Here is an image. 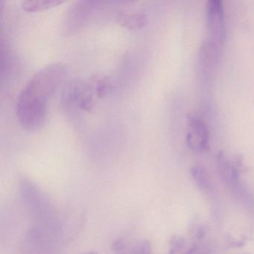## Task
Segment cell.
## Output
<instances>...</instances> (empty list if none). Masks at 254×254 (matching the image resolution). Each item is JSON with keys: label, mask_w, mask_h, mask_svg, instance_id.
I'll use <instances>...</instances> for the list:
<instances>
[{"label": "cell", "mask_w": 254, "mask_h": 254, "mask_svg": "<svg viewBox=\"0 0 254 254\" xmlns=\"http://www.w3.org/2000/svg\"><path fill=\"white\" fill-rule=\"evenodd\" d=\"M117 20L121 26L129 29H137L144 27L148 23V17L141 11H123L119 12Z\"/></svg>", "instance_id": "obj_9"}, {"label": "cell", "mask_w": 254, "mask_h": 254, "mask_svg": "<svg viewBox=\"0 0 254 254\" xmlns=\"http://www.w3.org/2000/svg\"><path fill=\"white\" fill-rule=\"evenodd\" d=\"M209 129L204 120L198 116H191L187 133L189 147L194 151H204L209 147Z\"/></svg>", "instance_id": "obj_7"}, {"label": "cell", "mask_w": 254, "mask_h": 254, "mask_svg": "<svg viewBox=\"0 0 254 254\" xmlns=\"http://www.w3.org/2000/svg\"><path fill=\"white\" fill-rule=\"evenodd\" d=\"M66 71L64 64H52L40 69L28 81L15 105L16 115L23 129L35 131L44 126L47 104L63 83Z\"/></svg>", "instance_id": "obj_1"}, {"label": "cell", "mask_w": 254, "mask_h": 254, "mask_svg": "<svg viewBox=\"0 0 254 254\" xmlns=\"http://www.w3.org/2000/svg\"><path fill=\"white\" fill-rule=\"evenodd\" d=\"M97 98L91 81L74 80L64 87L62 93V105L67 110H80L89 112L95 105Z\"/></svg>", "instance_id": "obj_3"}, {"label": "cell", "mask_w": 254, "mask_h": 254, "mask_svg": "<svg viewBox=\"0 0 254 254\" xmlns=\"http://www.w3.org/2000/svg\"><path fill=\"white\" fill-rule=\"evenodd\" d=\"M127 253L128 254H153L151 244L145 239L135 242L130 249L127 250Z\"/></svg>", "instance_id": "obj_13"}, {"label": "cell", "mask_w": 254, "mask_h": 254, "mask_svg": "<svg viewBox=\"0 0 254 254\" xmlns=\"http://www.w3.org/2000/svg\"><path fill=\"white\" fill-rule=\"evenodd\" d=\"M62 3L64 1L59 0H28L22 2V7L27 12H38L55 8Z\"/></svg>", "instance_id": "obj_11"}, {"label": "cell", "mask_w": 254, "mask_h": 254, "mask_svg": "<svg viewBox=\"0 0 254 254\" xmlns=\"http://www.w3.org/2000/svg\"><path fill=\"white\" fill-rule=\"evenodd\" d=\"M207 38L222 48L227 36L225 11L221 0H209L206 5Z\"/></svg>", "instance_id": "obj_4"}, {"label": "cell", "mask_w": 254, "mask_h": 254, "mask_svg": "<svg viewBox=\"0 0 254 254\" xmlns=\"http://www.w3.org/2000/svg\"><path fill=\"white\" fill-rule=\"evenodd\" d=\"M183 241L175 238L171 241L170 251L169 254H185L183 252Z\"/></svg>", "instance_id": "obj_15"}, {"label": "cell", "mask_w": 254, "mask_h": 254, "mask_svg": "<svg viewBox=\"0 0 254 254\" xmlns=\"http://www.w3.org/2000/svg\"><path fill=\"white\" fill-rule=\"evenodd\" d=\"M112 249L114 254H128L127 244L121 239H117L113 242Z\"/></svg>", "instance_id": "obj_14"}, {"label": "cell", "mask_w": 254, "mask_h": 254, "mask_svg": "<svg viewBox=\"0 0 254 254\" xmlns=\"http://www.w3.org/2000/svg\"><path fill=\"white\" fill-rule=\"evenodd\" d=\"M203 254H209V253H206H206H203Z\"/></svg>", "instance_id": "obj_17"}, {"label": "cell", "mask_w": 254, "mask_h": 254, "mask_svg": "<svg viewBox=\"0 0 254 254\" xmlns=\"http://www.w3.org/2000/svg\"><path fill=\"white\" fill-rule=\"evenodd\" d=\"M221 47L206 39L199 53V66L203 75L209 76L215 70L221 54Z\"/></svg>", "instance_id": "obj_8"}, {"label": "cell", "mask_w": 254, "mask_h": 254, "mask_svg": "<svg viewBox=\"0 0 254 254\" xmlns=\"http://www.w3.org/2000/svg\"><path fill=\"white\" fill-rule=\"evenodd\" d=\"M191 175L197 187L205 192H212L214 190L213 184L206 169L201 166H193Z\"/></svg>", "instance_id": "obj_10"}, {"label": "cell", "mask_w": 254, "mask_h": 254, "mask_svg": "<svg viewBox=\"0 0 254 254\" xmlns=\"http://www.w3.org/2000/svg\"><path fill=\"white\" fill-rule=\"evenodd\" d=\"M20 190L23 200L32 212L42 221H50L53 210L47 197L32 181L23 179L20 182Z\"/></svg>", "instance_id": "obj_5"}, {"label": "cell", "mask_w": 254, "mask_h": 254, "mask_svg": "<svg viewBox=\"0 0 254 254\" xmlns=\"http://www.w3.org/2000/svg\"><path fill=\"white\" fill-rule=\"evenodd\" d=\"M98 254V253L96 251H85V252L80 253V254Z\"/></svg>", "instance_id": "obj_16"}, {"label": "cell", "mask_w": 254, "mask_h": 254, "mask_svg": "<svg viewBox=\"0 0 254 254\" xmlns=\"http://www.w3.org/2000/svg\"><path fill=\"white\" fill-rule=\"evenodd\" d=\"M91 82L97 98L105 97L111 90V83L107 77H94L91 78Z\"/></svg>", "instance_id": "obj_12"}, {"label": "cell", "mask_w": 254, "mask_h": 254, "mask_svg": "<svg viewBox=\"0 0 254 254\" xmlns=\"http://www.w3.org/2000/svg\"><path fill=\"white\" fill-rule=\"evenodd\" d=\"M105 2L79 1L71 7L65 20V31L74 33L87 24L95 12L102 8Z\"/></svg>", "instance_id": "obj_6"}, {"label": "cell", "mask_w": 254, "mask_h": 254, "mask_svg": "<svg viewBox=\"0 0 254 254\" xmlns=\"http://www.w3.org/2000/svg\"><path fill=\"white\" fill-rule=\"evenodd\" d=\"M218 172L223 181L227 184L235 197L238 199L247 210L254 215V198L246 186L241 181L237 169L223 152L217 155Z\"/></svg>", "instance_id": "obj_2"}]
</instances>
